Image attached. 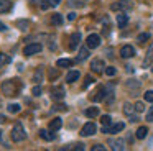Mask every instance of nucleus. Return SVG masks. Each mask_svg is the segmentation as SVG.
<instances>
[{
    "label": "nucleus",
    "mask_w": 153,
    "mask_h": 151,
    "mask_svg": "<svg viewBox=\"0 0 153 151\" xmlns=\"http://www.w3.org/2000/svg\"><path fill=\"white\" fill-rule=\"evenodd\" d=\"M20 87H22V84L18 82V79H10V81H5L4 84H2V90H4V94L7 95V97L18 95Z\"/></svg>",
    "instance_id": "1"
},
{
    "label": "nucleus",
    "mask_w": 153,
    "mask_h": 151,
    "mask_svg": "<svg viewBox=\"0 0 153 151\" xmlns=\"http://www.w3.org/2000/svg\"><path fill=\"white\" fill-rule=\"evenodd\" d=\"M10 138L15 141V143H18V141H23L25 138H27L25 128H23V125H22L20 121H17V123L13 125V128H12V133H10Z\"/></svg>",
    "instance_id": "2"
},
{
    "label": "nucleus",
    "mask_w": 153,
    "mask_h": 151,
    "mask_svg": "<svg viewBox=\"0 0 153 151\" xmlns=\"http://www.w3.org/2000/svg\"><path fill=\"white\" fill-rule=\"evenodd\" d=\"M132 7L133 3L130 0H119V2L110 5V10H114V12H128V10H132Z\"/></svg>",
    "instance_id": "3"
},
{
    "label": "nucleus",
    "mask_w": 153,
    "mask_h": 151,
    "mask_svg": "<svg viewBox=\"0 0 153 151\" xmlns=\"http://www.w3.org/2000/svg\"><path fill=\"white\" fill-rule=\"evenodd\" d=\"M99 44H100V36L96 35V33H91V35L86 38V46H87L89 49L99 48Z\"/></svg>",
    "instance_id": "4"
},
{
    "label": "nucleus",
    "mask_w": 153,
    "mask_h": 151,
    "mask_svg": "<svg viewBox=\"0 0 153 151\" xmlns=\"http://www.w3.org/2000/svg\"><path fill=\"white\" fill-rule=\"evenodd\" d=\"M41 48H43V46H41L40 43H31V44H27V46L23 48V54H25V56L38 54V53L41 51Z\"/></svg>",
    "instance_id": "5"
},
{
    "label": "nucleus",
    "mask_w": 153,
    "mask_h": 151,
    "mask_svg": "<svg viewBox=\"0 0 153 151\" xmlns=\"http://www.w3.org/2000/svg\"><path fill=\"white\" fill-rule=\"evenodd\" d=\"M125 128V123L123 121H119V123L109 125V127H102V133H119Z\"/></svg>",
    "instance_id": "6"
},
{
    "label": "nucleus",
    "mask_w": 153,
    "mask_h": 151,
    "mask_svg": "<svg viewBox=\"0 0 153 151\" xmlns=\"http://www.w3.org/2000/svg\"><path fill=\"white\" fill-rule=\"evenodd\" d=\"M96 131H97V127H96V123H92V121H87V123L81 128V135H82V136H92Z\"/></svg>",
    "instance_id": "7"
},
{
    "label": "nucleus",
    "mask_w": 153,
    "mask_h": 151,
    "mask_svg": "<svg viewBox=\"0 0 153 151\" xmlns=\"http://www.w3.org/2000/svg\"><path fill=\"white\" fill-rule=\"evenodd\" d=\"M120 56H122L123 59L133 58V56H135V48H133V46H130V44L122 46V48H120Z\"/></svg>",
    "instance_id": "8"
},
{
    "label": "nucleus",
    "mask_w": 153,
    "mask_h": 151,
    "mask_svg": "<svg viewBox=\"0 0 153 151\" xmlns=\"http://www.w3.org/2000/svg\"><path fill=\"white\" fill-rule=\"evenodd\" d=\"M91 69H92L94 72H97V74H100V72L105 71V64H104L102 59H92V62H91Z\"/></svg>",
    "instance_id": "9"
},
{
    "label": "nucleus",
    "mask_w": 153,
    "mask_h": 151,
    "mask_svg": "<svg viewBox=\"0 0 153 151\" xmlns=\"http://www.w3.org/2000/svg\"><path fill=\"white\" fill-rule=\"evenodd\" d=\"M64 95H66V92H64L63 87H53L51 89V98H53V100H63Z\"/></svg>",
    "instance_id": "10"
},
{
    "label": "nucleus",
    "mask_w": 153,
    "mask_h": 151,
    "mask_svg": "<svg viewBox=\"0 0 153 151\" xmlns=\"http://www.w3.org/2000/svg\"><path fill=\"white\" fill-rule=\"evenodd\" d=\"M109 144L112 146L114 151H123L125 150V143H123V140H109Z\"/></svg>",
    "instance_id": "11"
},
{
    "label": "nucleus",
    "mask_w": 153,
    "mask_h": 151,
    "mask_svg": "<svg viewBox=\"0 0 153 151\" xmlns=\"http://www.w3.org/2000/svg\"><path fill=\"white\" fill-rule=\"evenodd\" d=\"M127 23H128V15L125 12H120L117 15V25H119V28H125Z\"/></svg>",
    "instance_id": "12"
},
{
    "label": "nucleus",
    "mask_w": 153,
    "mask_h": 151,
    "mask_svg": "<svg viewBox=\"0 0 153 151\" xmlns=\"http://www.w3.org/2000/svg\"><path fill=\"white\" fill-rule=\"evenodd\" d=\"M150 64H153V44L148 48V51H146V56L145 59H143V67H148Z\"/></svg>",
    "instance_id": "13"
},
{
    "label": "nucleus",
    "mask_w": 153,
    "mask_h": 151,
    "mask_svg": "<svg viewBox=\"0 0 153 151\" xmlns=\"http://www.w3.org/2000/svg\"><path fill=\"white\" fill-rule=\"evenodd\" d=\"M61 127H63V120H61L59 117L53 118V120L50 121V130H51V131H58Z\"/></svg>",
    "instance_id": "14"
},
{
    "label": "nucleus",
    "mask_w": 153,
    "mask_h": 151,
    "mask_svg": "<svg viewBox=\"0 0 153 151\" xmlns=\"http://www.w3.org/2000/svg\"><path fill=\"white\" fill-rule=\"evenodd\" d=\"M81 41V33H73L71 35V43H69V49H76L77 44Z\"/></svg>",
    "instance_id": "15"
},
{
    "label": "nucleus",
    "mask_w": 153,
    "mask_h": 151,
    "mask_svg": "<svg viewBox=\"0 0 153 151\" xmlns=\"http://www.w3.org/2000/svg\"><path fill=\"white\" fill-rule=\"evenodd\" d=\"M79 77H81L79 71H69V72H68V76H66V82H68V84H73V82H76Z\"/></svg>",
    "instance_id": "16"
},
{
    "label": "nucleus",
    "mask_w": 153,
    "mask_h": 151,
    "mask_svg": "<svg viewBox=\"0 0 153 151\" xmlns=\"http://www.w3.org/2000/svg\"><path fill=\"white\" fill-rule=\"evenodd\" d=\"M89 58V48H81L79 49V54H77V58H76V61L77 62H81V61H84V59H87Z\"/></svg>",
    "instance_id": "17"
},
{
    "label": "nucleus",
    "mask_w": 153,
    "mask_h": 151,
    "mask_svg": "<svg viewBox=\"0 0 153 151\" xmlns=\"http://www.w3.org/2000/svg\"><path fill=\"white\" fill-rule=\"evenodd\" d=\"M63 15L61 13H53V16H51V23H53L54 26H61L63 25Z\"/></svg>",
    "instance_id": "18"
},
{
    "label": "nucleus",
    "mask_w": 153,
    "mask_h": 151,
    "mask_svg": "<svg viewBox=\"0 0 153 151\" xmlns=\"http://www.w3.org/2000/svg\"><path fill=\"white\" fill-rule=\"evenodd\" d=\"M12 8V2L10 0H0V13H5Z\"/></svg>",
    "instance_id": "19"
},
{
    "label": "nucleus",
    "mask_w": 153,
    "mask_h": 151,
    "mask_svg": "<svg viewBox=\"0 0 153 151\" xmlns=\"http://www.w3.org/2000/svg\"><path fill=\"white\" fill-rule=\"evenodd\" d=\"M84 113H86L87 118H96L97 115H99V108H97V107H89Z\"/></svg>",
    "instance_id": "20"
},
{
    "label": "nucleus",
    "mask_w": 153,
    "mask_h": 151,
    "mask_svg": "<svg viewBox=\"0 0 153 151\" xmlns=\"http://www.w3.org/2000/svg\"><path fill=\"white\" fill-rule=\"evenodd\" d=\"M56 66L58 67H71L73 66V61L71 59H58V62H56Z\"/></svg>",
    "instance_id": "21"
},
{
    "label": "nucleus",
    "mask_w": 153,
    "mask_h": 151,
    "mask_svg": "<svg viewBox=\"0 0 153 151\" xmlns=\"http://www.w3.org/2000/svg\"><path fill=\"white\" fill-rule=\"evenodd\" d=\"M146 135H148V128L146 127H140L138 130H137V138H138V140L146 138Z\"/></svg>",
    "instance_id": "22"
},
{
    "label": "nucleus",
    "mask_w": 153,
    "mask_h": 151,
    "mask_svg": "<svg viewBox=\"0 0 153 151\" xmlns=\"http://www.w3.org/2000/svg\"><path fill=\"white\" fill-rule=\"evenodd\" d=\"M133 112H135V105H132V104H125L123 105V113L125 115H133Z\"/></svg>",
    "instance_id": "23"
},
{
    "label": "nucleus",
    "mask_w": 153,
    "mask_h": 151,
    "mask_svg": "<svg viewBox=\"0 0 153 151\" xmlns=\"http://www.w3.org/2000/svg\"><path fill=\"white\" fill-rule=\"evenodd\" d=\"M7 110L10 112V113H18V112L22 110V107H20V104H8Z\"/></svg>",
    "instance_id": "24"
},
{
    "label": "nucleus",
    "mask_w": 153,
    "mask_h": 151,
    "mask_svg": "<svg viewBox=\"0 0 153 151\" xmlns=\"http://www.w3.org/2000/svg\"><path fill=\"white\" fill-rule=\"evenodd\" d=\"M40 136L41 138H43V140H46V141H51V140H53V135H51L50 133V131H48V130H43V128H41V130H40Z\"/></svg>",
    "instance_id": "25"
},
{
    "label": "nucleus",
    "mask_w": 153,
    "mask_h": 151,
    "mask_svg": "<svg viewBox=\"0 0 153 151\" xmlns=\"http://www.w3.org/2000/svg\"><path fill=\"white\" fill-rule=\"evenodd\" d=\"M10 61H12L10 56L4 54V53H0V67H4V66H5V64H8Z\"/></svg>",
    "instance_id": "26"
},
{
    "label": "nucleus",
    "mask_w": 153,
    "mask_h": 151,
    "mask_svg": "<svg viewBox=\"0 0 153 151\" xmlns=\"http://www.w3.org/2000/svg\"><path fill=\"white\" fill-rule=\"evenodd\" d=\"M100 121H102L104 127H109V125H112V117H110V115H102Z\"/></svg>",
    "instance_id": "27"
},
{
    "label": "nucleus",
    "mask_w": 153,
    "mask_h": 151,
    "mask_svg": "<svg viewBox=\"0 0 153 151\" xmlns=\"http://www.w3.org/2000/svg\"><path fill=\"white\" fill-rule=\"evenodd\" d=\"M150 39V33H140L138 36H137V41L138 43H145Z\"/></svg>",
    "instance_id": "28"
},
{
    "label": "nucleus",
    "mask_w": 153,
    "mask_h": 151,
    "mask_svg": "<svg viewBox=\"0 0 153 151\" xmlns=\"http://www.w3.org/2000/svg\"><path fill=\"white\" fill-rule=\"evenodd\" d=\"M41 79H43V72H41V69H36V71H35V76H33V81L41 82Z\"/></svg>",
    "instance_id": "29"
},
{
    "label": "nucleus",
    "mask_w": 153,
    "mask_h": 151,
    "mask_svg": "<svg viewBox=\"0 0 153 151\" xmlns=\"http://www.w3.org/2000/svg\"><path fill=\"white\" fill-rule=\"evenodd\" d=\"M68 5L73 7V8H77V7H82V2H79V0H69Z\"/></svg>",
    "instance_id": "30"
},
{
    "label": "nucleus",
    "mask_w": 153,
    "mask_h": 151,
    "mask_svg": "<svg viewBox=\"0 0 153 151\" xmlns=\"http://www.w3.org/2000/svg\"><path fill=\"white\" fill-rule=\"evenodd\" d=\"M17 25L20 26V30H22V31H25V30H27V26H28V21H27V20H18V21H17Z\"/></svg>",
    "instance_id": "31"
},
{
    "label": "nucleus",
    "mask_w": 153,
    "mask_h": 151,
    "mask_svg": "<svg viewBox=\"0 0 153 151\" xmlns=\"http://www.w3.org/2000/svg\"><path fill=\"white\" fill-rule=\"evenodd\" d=\"M66 150H79V151H82L84 150V144L82 143H77V144H73V146H66Z\"/></svg>",
    "instance_id": "32"
},
{
    "label": "nucleus",
    "mask_w": 153,
    "mask_h": 151,
    "mask_svg": "<svg viewBox=\"0 0 153 151\" xmlns=\"http://www.w3.org/2000/svg\"><path fill=\"white\" fill-rule=\"evenodd\" d=\"M104 72H105L107 76H110V77H112V76L117 74V69L115 67H110V66H109V67H105V71H104Z\"/></svg>",
    "instance_id": "33"
},
{
    "label": "nucleus",
    "mask_w": 153,
    "mask_h": 151,
    "mask_svg": "<svg viewBox=\"0 0 153 151\" xmlns=\"http://www.w3.org/2000/svg\"><path fill=\"white\" fill-rule=\"evenodd\" d=\"M143 97H145L146 102H153V90H146L145 94H143Z\"/></svg>",
    "instance_id": "34"
},
{
    "label": "nucleus",
    "mask_w": 153,
    "mask_h": 151,
    "mask_svg": "<svg viewBox=\"0 0 153 151\" xmlns=\"http://www.w3.org/2000/svg\"><path fill=\"white\" fill-rule=\"evenodd\" d=\"M31 94H33L35 97H40V95H41V87H38V85H35V87L31 89Z\"/></svg>",
    "instance_id": "35"
},
{
    "label": "nucleus",
    "mask_w": 153,
    "mask_h": 151,
    "mask_svg": "<svg viewBox=\"0 0 153 151\" xmlns=\"http://www.w3.org/2000/svg\"><path fill=\"white\" fill-rule=\"evenodd\" d=\"M127 87H128V89H138V87H140V82H132V81H128V82H127Z\"/></svg>",
    "instance_id": "36"
},
{
    "label": "nucleus",
    "mask_w": 153,
    "mask_h": 151,
    "mask_svg": "<svg viewBox=\"0 0 153 151\" xmlns=\"http://www.w3.org/2000/svg\"><path fill=\"white\" fill-rule=\"evenodd\" d=\"M135 110H137V112H143V110H145V105H143V102H137V104H135Z\"/></svg>",
    "instance_id": "37"
},
{
    "label": "nucleus",
    "mask_w": 153,
    "mask_h": 151,
    "mask_svg": "<svg viewBox=\"0 0 153 151\" xmlns=\"http://www.w3.org/2000/svg\"><path fill=\"white\" fill-rule=\"evenodd\" d=\"M92 151H105V146L104 144H96V146H92Z\"/></svg>",
    "instance_id": "38"
},
{
    "label": "nucleus",
    "mask_w": 153,
    "mask_h": 151,
    "mask_svg": "<svg viewBox=\"0 0 153 151\" xmlns=\"http://www.w3.org/2000/svg\"><path fill=\"white\" fill-rule=\"evenodd\" d=\"M146 120H148V121H153V107H150L148 113H146Z\"/></svg>",
    "instance_id": "39"
},
{
    "label": "nucleus",
    "mask_w": 153,
    "mask_h": 151,
    "mask_svg": "<svg viewBox=\"0 0 153 151\" xmlns=\"http://www.w3.org/2000/svg\"><path fill=\"white\" fill-rule=\"evenodd\" d=\"M50 2H48V0H43V2H41V10H48L50 8Z\"/></svg>",
    "instance_id": "40"
},
{
    "label": "nucleus",
    "mask_w": 153,
    "mask_h": 151,
    "mask_svg": "<svg viewBox=\"0 0 153 151\" xmlns=\"http://www.w3.org/2000/svg\"><path fill=\"white\" fill-rule=\"evenodd\" d=\"M92 82H94V79L91 77V76H87V77H86V82H84V89H86L89 84H92Z\"/></svg>",
    "instance_id": "41"
},
{
    "label": "nucleus",
    "mask_w": 153,
    "mask_h": 151,
    "mask_svg": "<svg viewBox=\"0 0 153 151\" xmlns=\"http://www.w3.org/2000/svg\"><path fill=\"white\" fill-rule=\"evenodd\" d=\"M48 2H50L51 7H58V5L61 3V0H48Z\"/></svg>",
    "instance_id": "42"
},
{
    "label": "nucleus",
    "mask_w": 153,
    "mask_h": 151,
    "mask_svg": "<svg viewBox=\"0 0 153 151\" xmlns=\"http://www.w3.org/2000/svg\"><path fill=\"white\" fill-rule=\"evenodd\" d=\"M130 121H132V123L138 121V117H137V115H130Z\"/></svg>",
    "instance_id": "43"
},
{
    "label": "nucleus",
    "mask_w": 153,
    "mask_h": 151,
    "mask_svg": "<svg viewBox=\"0 0 153 151\" xmlns=\"http://www.w3.org/2000/svg\"><path fill=\"white\" fill-rule=\"evenodd\" d=\"M74 18H76V13H74V12H73V13H69V15H68V20H69V21H73Z\"/></svg>",
    "instance_id": "44"
},
{
    "label": "nucleus",
    "mask_w": 153,
    "mask_h": 151,
    "mask_svg": "<svg viewBox=\"0 0 153 151\" xmlns=\"http://www.w3.org/2000/svg\"><path fill=\"white\" fill-rule=\"evenodd\" d=\"M0 31H7V25L0 21Z\"/></svg>",
    "instance_id": "45"
},
{
    "label": "nucleus",
    "mask_w": 153,
    "mask_h": 151,
    "mask_svg": "<svg viewBox=\"0 0 153 151\" xmlns=\"http://www.w3.org/2000/svg\"><path fill=\"white\" fill-rule=\"evenodd\" d=\"M50 76H51V79H53V77H58V71H53V69H51V71H50Z\"/></svg>",
    "instance_id": "46"
},
{
    "label": "nucleus",
    "mask_w": 153,
    "mask_h": 151,
    "mask_svg": "<svg viewBox=\"0 0 153 151\" xmlns=\"http://www.w3.org/2000/svg\"><path fill=\"white\" fill-rule=\"evenodd\" d=\"M7 120V118H5V115H0V123H2V121H5Z\"/></svg>",
    "instance_id": "47"
},
{
    "label": "nucleus",
    "mask_w": 153,
    "mask_h": 151,
    "mask_svg": "<svg viewBox=\"0 0 153 151\" xmlns=\"http://www.w3.org/2000/svg\"><path fill=\"white\" fill-rule=\"evenodd\" d=\"M31 3H36V2H40V0H30Z\"/></svg>",
    "instance_id": "48"
},
{
    "label": "nucleus",
    "mask_w": 153,
    "mask_h": 151,
    "mask_svg": "<svg viewBox=\"0 0 153 151\" xmlns=\"http://www.w3.org/2000/svg\"><path fill=\"white\" fill-rule=\"evenodd\" d=\"M0 140H2V130H0Z\"/></svg>",
    "instance_id": "49"
}]
</instances>
